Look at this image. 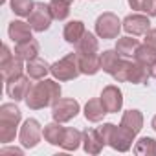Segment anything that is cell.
<instances>
[{
	"instance_id": "277c9868",
	"label": "cell",
	"mask_w": 156,
	"mask_h": 156,
	"mask_svg": "<svg viewBox=\"0 0 156 156\" xmlns=\"http://www.w3.org/2000/svg\"><path fill=\"white\" fill-rule=\"evenodd\" d=\"M112 77H114L118 83L143 85V83H147V79L151 77V73H149V68L143 66V64L138 62V61H134V62H130V61H121L118 72H116Z\"/></svg>"
},
{
	"instance_id": "7a4b0ae2",
	"label": "cell",
	"mask_w": 156,
	"mask_h": 156,
	"mask_svg": "<svg viewBox=\"0 0 156 156\" xmlns=\"http://www.w3.org/2000/svg\"><path fill=\"white\" fill-rule=\"evenodd\" d=\"M105 145L112 147L114 151H119V152H127L130 147H132V141H134V136L130 130H127L125 127H116L114 123H103L101 127H98Z\"/></svg>"
},
{
	"instance_id": "d590c367",
	"label": "cell",
	"mask_w": 156,
	"mask_h": 156,
	"mask_svg": "<svg viewBox=\"0 0 156 156\" xmlns=\"http://www.w3.org/2000/svg\"><path fill=\"white\" fill-rule=\"evenodd\" d=\"M149 73H151V77H154V79H156V62L149 68Z\"/></svg>"
},
{
	"instance_id": "cb8c5ba5",
	"label": "cell",
	"mask_w": 156,
	"mask_h": 156,
	"mask_svg": "<svg viewBox=\"0 0 156 156\" xmlns=\"http://www.w3.org/2000/svg\"><path fill=\"white\" fill-rule=\"evenodd\" d=\"M81 143H83V132L77 130V129H73V127H66L61 147H62L64 151H75Z\"/></svg>"
},
{
	"instance_id": "d6a6232c",
	"label": "cell",
	"mask_w": 156,
	"mask_h": 156,
	"mask_svg": "<svg viewBox=\"0 0 156 156\" xmlns=\"http://www.w3.org/2000/svg\"><path fill=\"white\" fill-rule=\"evenodd\" d=\"M145 42L151 44L152 48H156V28H154V30H149V31L145 33Z\"/></svg>"
},
{
	"instance_id": "9a60e30c",
	"label": "cell",
	"mask_w": 156,
	"mask_h": 156,
	"mask_svg": "<svg viewBox=\"0 0 156 156\" xmlns=\"http://www.w3.org/2000/svg\"><path fill=\"white\" fill-rule=\"evenodd\" d=\"M79 57V70L85 75H94L101 70V55L98 53H77Z\"/></svg>"
},
{
	"instance_id": "1f68e13d",
	"label": "cell",
	"mask_w": 156,
	"mask_h": 156,
	"mask_svg": "<svg viewBox=\"0 0 156 156\" xmlns=\"http://www.w3.org/2000/svg\"><path fill=\"white\" fill-rule=\"evenodd\" d=\"M15 55L11 53V50H9V46L8 44H4L2 46V59H0V66H4V64H8L11 59H13Z\"/></svg>"
},
{
	"instance_id": "7402d4cb",
	"label": "cell",
	"mask_w": 156,
	"mask_h": 156,
	"mask_svg": "<svg viewBox=\"0 0 156 156\" xmlns=\"http://www.w3.org/2000/svg\"><path fill=\"white\" fill-rule=\"evenodd\" d=\"M0 68H2V79H4L6 83H9L11 79H17V77H20L22 72H24L22 59H19V57H13L8 64L0 66Z\"/></svg>"
},
{
	"instance_id": "9c48e42d",
	"label": "cell",
	"mask_w": 156,
	"mask_h": 156,
	"mask_svg": "<svg viewBox=\"0 0 156 156\" xmlns=\"http://www.w3.org/2000/svg\"><path fill=\"white\" fill-rule=\"evenodd\" d=\"M41 138H42L41 123H39L37 119H33V118L26 119L24 125L20 127V132H19V140H20L22 147H24V149H33V147L39 145Z\"/></svg>"
},
{
	"instance_id": "ba28073f",
	"label": "cell",
	"mask_w": 156,
	"mask_h": 156,
	"mask_svg": "<svg viewBox=\"0 0 156 156\" xmlns=\"http://www.w3.org/2000/svg\"><path fill=\"white\" fill-rule=\"evenodd\" d=\"M77 114H79V103L73 98H61L51 107V118L53 121H59V123H68Z\"/></svg>"
},
{
	"instance_id": "5bb4252c",
	"label": "cell",
	"mask_w": 156,
	"mask_h": 156,
	"mask_svg": "<svg viewBox=\"0 0 156 156\" xmlns=\"http://www.w3.org/2000/svg\"><path fill=\"white\" fill-rule=\"evenodd\" d=\"M105 147V141L98 129H88L83 132V149L88 154H99Z\"/></svg>"
},
{
	"instance_id": "d4e9b609",
	"label": "cell",
	"mask_w": 156,
	"mask_h": 156,
	"mask_svg": "<svg viewBox=\"0 0 156 156\" xmlns=\"http://www.w3.org/2000/svg\"><path fill=\"white\" fill-rule=\"evenodd\" d=\"M134 61H138V62H141L143 66H147V68H151L154 62H156V48H152L151 44H140V48L136 50V53H134Z\"/></svg>"
},
{
	"instance_id": "f35d334b",
	"label": "cell",
	"mask_w": 156,
	"mask_h": 156,
	"mask_svg": "<svg viewBox=\"0 0 156 156\" xmlns=\"http://www.w3.org/2000/svg\"><path fill=\"white\" fill-rule=\"evenodd\" d=\"M0 2H6V0H0Z\"/></svg>"
},
{
	"instance_id": "3957f363",
	"label": "cell",
	"mask_w": 156,
	"mask_h": 156,
	"mask_svg": "<svg viewBox=\"0 0 156 156\" xmlns=\"http://www.w3.org/2000/svg\"><path fill=\"white\" fill-rule=\"evenodd\" d=\"M15 103H4L0 107V141L2 143H11L15 140L17 127L22 119V112Z\"/></svg>"
},
{
	"instance_id": "e0dca14e",
	"label": "cell",
	"mask_w": 156,
	"mask_h": 156,
	"mask_svg": "<svg viewBox=\"0 0 156 156\" xmlns=\"http://www.w3.org/2000/svg\"><path fill=\"white\" fill-rule=\"evenodd\" d=\"M87 33V30H85V22L83 20H70L66 26H64V30H62V37H64V41L68 42V44H77L81 41V37Z\"/></svg>"
},
{
	"instance_id": "4dcf8cb0",
	"label": "cell",
	"mask_w": 156,
	"mask_h": 156,
	"mask_svg": "<svg viewBox=\"0 0 156 156\" xmlns=\"http://www.w3.org/2000/svg\"><path fill=\"white\" fill-rule=\"evenodd\" d=\"M141 11L147 13L149 17H156V0H143Z\"/></svg>"
},
{
	"instance_id": "603a6c76",
	"label": "cell",
	"mask_w": 156,
	"mask_h": 156,
	"mask_svg": "<svg viewBox=\"0 0 156 156\" xmlns=\"http://www.w3.org/2000/svg\"><path fill=\"white\" fill-rule=\"evenodd\" d=\"M50 66H51V64H48V62L42 61V59H33V61L28 62L26 72H28V75L31 77V79L41 81V79H44V77L50 73Z\"/></svg>"
},
{
	"instance_id": "d6986e66",
	"label": "cell",
	"mask_w": 156,
	"mask_h": 156,
	"mask_svg": "<svg viewBox=\"0 0 156 156\" xmlns=\"http://www.w3.org/2000/svg\"><path fill=\"white\" fill-rule=\"evenodd\" d=\"M105 114H108V112H107V108H105L101 98H94V99H90V101L85 105V118H87L88 121H92V123L101 121V119L105 118Z\"/></svg>"
},
{
	"instance_id": "2e32d148",
	"label": "cell",
	"mask_w": 156,
	"mask_h": 156,
	"mask_svg": "<svg viewBox=\"0 0 156 156\" xmlns=\"http://www.w3.org/2000/svg\"><path fill=\"white\" fill-rule=\"evenodd\" d=\"M39 42L35 41V39H30V41H24V42H19V44H15V57H19V59H22V61H26V62H30V61H33V59H37V55H39Z\"/></svg>"
},
{
	"instance_id": "f1b7e54d",
	"label": "cell",
	"mask_w": 156,
	"mask_h": 156,
	"mask_svg": "<svg viewBox=\"0 0 156 156\" xmlns=\"http://www.w3.org/2000/svg\"><path fill=\"white\" fill-rule=\"evenodd\" d=\"M9 6H11V11L15 15L30 17V13L35 8V2H33V0H9Z\"/></svg>"
},
{
	"instance_id": "8992f818",
	"label": "cell",
	"mask_w": 156,
	"mask_h": 156,
	"mask_svg": "<svg viewBox=\"0 0 156 156\" xmlns=\"http://www.w3.org/2000/svg\"><path fill=\"white\" fill-rule=\"evenodd\" d=\"M121 24L123 22L118 19V15L107 11V13L98 17V20H96V33L101 39H118V35H119V31L123 28Z\"/></svg>"
},
{
	"instance_id": "4316f807",
	"label": "cell",
	"mask_w": 156,
	"mask_h": 156,
	"mask_svg": "<svg viewBox=\"0 0 156 156\" xmlns=\"http://www.w3.org/2000/svg\"><path fill=\"white\" fill-rule=\"evenodd\" d=\"M138 48H140V42L138 39H132V37H121L116 42V50L121 57H134Z\"/></svg>"
},
{
	"instance_id": "30bf717a",
	"label": "cell",
	"mask_w": 156,
	"mask_h": 156,
	"mask_svg": "<svg viewBox=\"0 0 156 156\" xmlns=\"http://www.w3.org/2000/svg\"><path fill=\"white\" fill-rule=\"evenodd\" d=\"M123 30L132 35V37H140V35H145L149 30H151V20H149V15H141V13H132V15H127L123 19Z\"/></svg>"
},
{
	"instance_id": "484cf974",
	"label": "cell",
	"mask_w": 156,
	"mask_h": 156,
	"mask_svg": "<svg viewBox=\"0 0 156 156\" xmlns=\"http://www.w3.org/2000/svg\"><path fill=\"white\" fill-rule=\"evenodd\" d=\"M75 50H77V53H98L99 42H98V39H96L94 33L87 31V33L81 37V41L75 44Z\"/></svg>"
},
{
	"instance_id": "8fae6325",
	"label": "cell",
	"mask_w": 156,
	"mask_h": 156,
	"mask_svg": "<svg viewBox=\"0 0 156 156\" xmlns=\"http://www.w3.org/2000/svg\"><path fill=\"white\" fill-rule=\"evenodd\" d=\"M101 101H103V105H105L108 114H116L123 107V92L116 85H108L101 92Z\"/></svg>"
},
{
	"instance_id": "44dd1931",
	"label": "cell",
	"mask_w": 156,
	"mask_h": 156,
	"mask_svg": "<svg viewBox=\"0 0 156 156\" xmlns=\"http://www.w3.org/2000/svg\"><path fill=\"white\" fill-rule=\"evenodd\" d=\"M64 130H66V127H61L59 121H53V123H48V125L44 127L42 136H44V140H46L50 145H57V147H61L62 138H64Z\"/></svg>"
},
{
	"instance_id": "ac0fdd59",
	"label": "cell",
	"mask_w": 156,
	"mask_h": 156,
	"mask_svg": "<svg viewBox=\"0 0 156 156\" xmlns=\"http://www.w3.org/2000/svg\"><path fill=\"white\" fill-rule=\"evenodd\" d=\"M121 127H125L127 130H130L132 134H138L141 129H143V114L136 108H130L123 114L121 118Z\"/></svg>"
},
{
	"instance_id": "74e56055",
	"label": "cell",
	"mask_w": 156,
	"mask_h": 156,
	"mask_svg": "<svg viewBox=\"0 0 156 156\" xmlns=\"http://www.w3.org/2000/svg\"><path fill=\"white\" fill-rule=\"evenodd\" d=\"M62 2H66V4H72V2H73V0H62Z\"/></svg>"
},
{
	"instance_id": "8d00e7d4",
	"label": "cell",
	"mask_w": 156,
	"mask_h": 156,
	"mask_svg": "<svg viewBox=\"0 0 156 156\" xmlns=\"http://www.w3.org/2000/svg\"><path fill=\"white\" fill-rule=\"evenodd\" d=\"M151 127H152V130H154V132H156V116H154V118H152V121H151Z\"/></svg>"
},
{
	"instance_id": "e575fe53",
	"label": "cell",
	"mask_w": 156,
	"mask_h": 156,
	"mask_svg": "<svg viewBox=\"0 0 156 156\" xmlns=\"http://www.w3.org/2000/svg\"><path fill=\"white\" fill-rule=\"evenodd\" d=\"M141 4H143V0H129V6L136 11H141Z\"/></svg>"
},
{
	"instance_id": "836d02e7",
	"label": "cell",
	"mask_w": 156,
	"mask_h": 156,
	"mask_svg": "<svg viewBox=\"0 0 156 156\" xmlns=\"http://www.w3.org/2000/svg\"><path fill=\"white\" fill-rule=\"evenodd\" d=\"M0 154H17V156H22V149H17V147H4L0 151Z\"/></svg>"
},
{
	"instance_id": "52a82bcc",
	"label": "cell",
	"mask_w": 156,
	"mask_h": 156,
	"mask_svg": "<svg viewBox=\"0 0 156 156\" xmlns=\"http://www.w3.org/2000/svg\"><path fill=\"white\" fill-rule=\"evenodd\" d=\"M28 19H30L28 22H30V26L33 28V31L42 33V31L50 30L51 20H53V13H51V9H50V4L37 2L35 8H33V11L30 13Z\"/></svg>"
},
{
	"instance_id": "f546056e",
	"label": "cell",
	"mask_w": 156,
	"mask_h": 156,
	"mask_svg": "<svg viewBox=\"0 0 156 156\" xmlns=\"http://www.w3.org/2000/svg\"><path fill=\"white\" fill-rule=\"evenodd\" d=\"M50 9H51L55 20H64L70 15V4L62 2V0H51V2H50Z\"/></svg>"
},
{
	"instance_id": "5b68a950",
	"label": "cell",
	"mask_w": 156,
	"mask_h": 156,
	"mask_svg": "<svg viewBox=\"0 0 156 156\" xmlns=\"http://www.w3.org/2000/svg\"><path fill=\"white\" fill-rule=\"evenodd\" d=\"M50 73L59 81H72V79H75V77L81 73L77 51L75 53H68L66 57H62L57 62H53L50 66Z\"/></svg>"
},
{
	"instance_id": "83f0119b",
	"label": "cell",
	"mask_w": 156,
	"mask_h": 156,
	"mask_svg": "<svg viewBox=\"0 0 156 156\" xmlns=\"http://www.w3.org/2000/svg\"><path fill=\"white\" fill-rule=\"evenodd\" d=\"M134 152L141 156H154L156 154V140L152 138H140L134 145Z\"/></svg>"
},
{
	"instance_id": "ffe728a7",
	"label": "cell",
	"mask_w": 156,
	"mask_h": 156,
	"mask_svg": "<svg viewBox=\"0 0 156 156\" xmlns=\"http://www.w3.org/2000/svg\"><path fill=\"white\" fill-rule=\"evenodd\" d=\"M121 55L118 53V50H105L101 53V70L107 72L108 75H114L121 64Z\"/></svg>"
},
{
	"instance_id": "7c38bea8",
	"label": "cell",
	"mask_w": 156,
	"mask_h": 156,
	"mask_svg": "<svg viewBox=\"0 0 156 156\" xmlns=\"http://www.w3.org/2000/svg\"><path fill=\"white\" fill-rule=\"evenodd\" d=\"M30 79H31L30 75H28V77L20 75V77H17V79H11L9 83H6V92H8V96H9L13 101H22V99H26V96H28V92H30V88H31Z\"/></svg>"
},
{
	"instance_id": "4fadbf2b",
	"label": "cell",
	"mask_w": 156,
	"mask_h": 156,
	"mask_svg": "<svg viewBox=\"0 0 156 156\" xmlns=\"http://www.w3.org/2000/svg\"><path fill=\"white\" fill-rule=\"evenodd\" d=\"M31 31H33V28L30 26V22H24V20H13V22H9V28H8V35L15 44L33 39Z\"/></svg>"
},
{
	"instance_id": "6da1fadb",
	"label": "cell",
	"mask_w": 156,
	"mask_h": 156,
	"mask_svg": "<svg viewBox=\"0 0 156 156\" xmlns=\"http://www.w3.org/2000/svg\"><path fill=\"white\" fill-rule=\"evenodd\" d=\"M59 99H61V85L51 79H41V83L31 85L24 101L28 108L41 110L46 107H53Z\"/></svg>"
}]
</instances>
